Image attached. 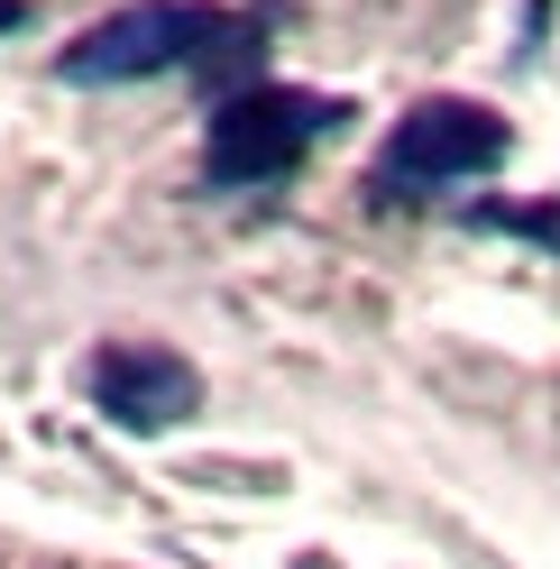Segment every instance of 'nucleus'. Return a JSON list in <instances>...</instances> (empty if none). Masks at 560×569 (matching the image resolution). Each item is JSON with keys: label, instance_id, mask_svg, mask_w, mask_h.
<instances>
[{"label": "nucleus", "instance_id": "6", "mask_svg": "<svg viewBox=\"0 0 560 569\" xmlns=\"http://www.w3.org/2000/svg\"><path fill=\"white\" fill-rule=\"evenodd\" d=\"M28 19V0H0V38H10V28Z\"/></svg>", "mask_w": 560, "mask_h": 569}, {"label": "nucleus", "instance_id": "1", "mask_svg": "<svg viewBox=\"0 0 560 569\" xmlns=\"http://www.w3.org/2000/svg\"><path fill=\"white\" fill-rule=\"evenodd\" d=\"M349 120L340 92H303V83H239L212 101L202 120V184L212 193H258L286 184V174L322 148V138Z\"/></svg>", "mask_w": 560, "mask_h": 569}, {"label": "nucleus", "instance_id": "2", "mask_svg": "<svg viewBox=\"0 0 560 569\" xmlns=\"http://www.w3.org/2000/svg\"><path fill=\"white\" fill-rule=\"evenodd\" d=\"M239 38V19H221V10H202V0H129V10H111V19H92L74 47L56 56V83H83V92H101V83H148V74H202L221 47Z\"/></svg>", "mask_w": 560, "mask_h": 569}, {"label": "nucleus", "instance_id": "4", "mask_svg": "<svg viewBox=\"0 0 560 569\" xmlns=\"http://www.w3.org/2000/svg\"><path fill=\"white\" fill-rule=\"evenodd\" d=\"M92 405L120 432H174V422L202 413V377H193V359H174L157 340H111L92 359Z\"/></svg>", "mask_w": 560, "mask_h": 569}, {"label": "nucleus", "instance_id": "3", "mask_svg": "<svg viewBox=\"0 0 560 569\" xmlns=\"http://www.w3.org/2000/svg\"><path fill=\"white\" fill-rule=\"evenodd\" d=\"M514 157V129L469 92H432L387 129V148L368 166V193L377 202H423V193H450V184H478Z\"/></svg>", "mask_w": 560, "mask_h": 569}, {"label": "nucleus", "instance_id": "5", "mask_svg": "<svg viewBox=\"0 0 560 569\" xmlns=\"http://www.w3.org/2000/svg\"><path fill=\"white\" fill-rule=\"evenodd\" d=\"M469 221L506 230V239H533V248H560V211H542V202H478Z\"/></svg>", "mask_w": 560, "mask_h": 569}]
</instances>
